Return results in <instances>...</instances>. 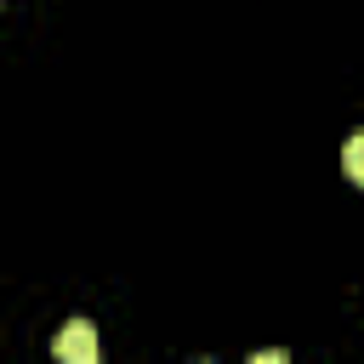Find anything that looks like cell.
Wrapping results in <instances>:
<instances>
[{"label": "cell", "mask_w": 364, "mask_h": 364, "mask_svg": "<svg viewBox=\"0 0 364 364\" xmlns=\"http://www.w3.org/2000/svg\"><path fill=\"white\" fill-rule=\"evenodd\" d=\"M97 330H91V318H74V324H63L57 330V358L63 364H97Z\"/></svg>", "instance_id": "1"}, {"label": "cell", "mask_w": 364, "mask_h": 364, "mask_svg": "<svg viewBox=\"0 0 364 364\" xmlns=\"http://www.w3.org/2000/svg\"><path fill=\"white\" fill-rule=\"evenodd\" d=\"M341 171H347V182H358V188H364V131H353V136H347V148H341Z\"/></svg>", "instance_id": "2"}]
</instances>
